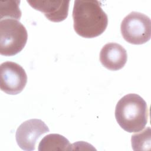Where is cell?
<instances>
[{
	"instance_id": "cell-1",
	"label": "cell",
	"mask_w": 151,
	"mask_h": 151,
	"mask_svg": "<svg viewBox=\"0 0 151 151\" xmlns=\"http://www.w3.org/2000/svg\"><path fill=\"white\" fill-rule=\"evenodd\" d=\"M73 19L76 32L86 38L100 35L108 25L107 15L96 0L75 1Z\"/></svg>"
},
{
	"instance_id": "cell-2",
	"label": "cell",
	"mask_w": 151,
	"mask_h": 151,
	"mask_svg": "<svg viewBox=\"0 0 151 151\" xmlns=\"http://www.w3.org/2000/svg\"><path fill=\"white\" fill-rule=\"evenodd\" d=\"M149 110L145 100L137 94H128L117 102L115 117L119 126L129 133L139 132L146 126Z\"/></svg>"
},
{
	"instance_id": "cell-3",
	"label": "cell",
	"mask_w": 151,
	"mask_h": 151,
	"mask_svg": "<svg viewBox=\"0 0 151 151\" xmlns=\"http://www.w3.org/2000/svg\"><path fill=\"white\" fill-rule=\"evenodd\" d=\"M28 39L25 27L18 20L5 18L0 21V53L13 56L25 47Z\"/></svg>"
},
{
	"instance_id": "cell-4",
	"label": "cell",
	"mask_w": 151,
	"mask_h": 151,
	"mask_svg": "<svg viewBox=\"0 0 151 151\" xmlns=\"http://www.w3.org/2000/svg\"><path fill=\"white\" fill-rule=\"evenodd\" d=\"M120 31L123 38L127 42L134 45L143 44L150 39V19L142 13L132 12L122 21Z\"/></svg>"
},
{
	"instance_id": "cell-5",
	"label": "cell",
	"mask_w": 151,
	"mask_h": 151,
	"mask_svg": "<svg viewBox=\"0 0 151 151\" xmlns=\"http://www.w3.org/2000/svg\"><path fill=\"white\" fill-rule=\"evenodd\" d=\"M1 90L10 95L21 93L27 83L25 70L18 64L5 61L0 65Z\"/></svg>"
},
{
	"instance_id": "cell-6",
	"label": "cell",
	"mask_w": 151,
	"mask_h": 151,
	"mask_svg": "<svg viewBox=\"0 0 151 151\" xmlns=\"http://www.w3.org/2000/svg\"><path fill=\"white\" fill-rule=\"evenodd\" d=\"M50 130L41 119H32L24 122L17 129L16 141L19 147L26 151L34 150L37 140Z\"/></svg>"
},
{
	"instance_id": "cell-7",
	"label": "cell",
	"mask_w": 151,
	"mask_h": 151,
	"mask_svg": "<svg viewBox=\"0 0 151 151\" xmlns=\"http://www.w3.org/2000/svg\"><path fill=\"white\" fill-rule=\"evenodd\" d=\"M27 2L34 9L44 13L52 22L63 21L68 16L69 1H27Z\"/></svg>"
},
{
	"instance_id": "cell-8",
	"label": "cell",
	"mask_w": 151,
	"mask_h": 151,
	"mask_svg": "<svg viewBox=\"0 0 151 151\" xmlns=\"http://www.w3.org/2000/svg\"><path fill=\"white\" fill-rule=\"evenodd\" d=\"M126 50L121 45L109 42L104 45L100 52V61L106 68L112 71L122 69L126 63Z\"/></svg>"
},
{
	"instance_id": "cell-9",
	"label": "cell",
	"mask_w": 151,
	"mask_h": 151,
	"mask_svg": "<svg viewBox=\"0 0 151 151\" xmlns=\"http://www.w3.org/2000/svg\"><path fill=\"white\" fill-rule=\"evenodd\" d=\"M71 145L67 139L59 134H49L44 136L38 145L39 151L70 150Z\"/></svg>"
},
{
	"instance_id": "cell-10",
	"label": "cell",
	"mask_w": 151,
	"mask_h": 151,
	"mask_svg": "<svg viewBox=\"0 0 151 151\" xmlns=\"http://www.w3.org/2000/svg\"><path fill=\"white\" fill-rule=\"evenodd\" d=\"M150 128L147 127L143 131L132 136V146L133 150H146L150 148Z\"/></svg>"
},
{
	"instance_id": "cell-11",
	"label": "cell",
	"mask_w": 151,
	"mask_h": 151,
	"mask_svg": "<svg viewBox=\"0 0 151 151\" xmlns=\"http://www.w3.org/2000/svg\"><path fill=\"white\" fill-rule=\"evenodd\" d=\"M20 1H8L0 2L1 19L5 17H11L19 19L21 11L19 8Z\"/></svg>"
}]
</instances>
